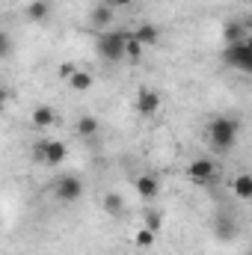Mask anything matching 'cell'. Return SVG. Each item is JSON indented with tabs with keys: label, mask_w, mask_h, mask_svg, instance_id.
Wrapping results in <instances>:
<instances>
[{
	"label": "cell",
	"mask_w": 252,
	"mask_h": 255,
	"mask_svg": "<svg viewBox=\"0 0 252 255\" xmlns=\"http://www.w3.org/2000/svg\"><path fill=\"white\" fill-rule=\"evenodd\" d=\"M208 145L214 148V151H229L235 142H238V133H241V125L235 122V119H229V116H214L211 122H208Z\"/></svg>",
	"instance_id": "obj_1"
},
{
	"label": "cell",
	"mask_w": 252,
	"mask_h": 255,
	"mask_svg": "<svg viewBox=\"0 0 252 255\" xmlns=\"http://www.w3.org/2000/svg\"><path fill=\"white\" fill-rule=\"evenodd\" d=\"M127 39H130V30H110V33H101L98 42H95L98 57L107 60V63H119V60H125Z\"/></svg>",
	"instance_id": "obj_2"
},
{
	"label": "cell",
	"mask_w": 252,
	"mask_h": 255,
	"mask_svg": "<svg viewBox=\"0 0 252 255\" xmlns=\"http://www.w3.org/2000/svg\"><path fill=\"white\" fill-rule=\"evenodd\" d=\"M223 63L232 65V68H238V71L252 74V33L247 36V39L235 42V45H226V51H223Z\"/></svg>",
	"instance_id": "obj_3"
},
{
	"label": "cell",
	"mask_w": 252,
	"mask_h": 255,
	"mask_svg": "<svg viewBox=\"0 0 252 255\" xmlns=\"http://www.w3.org/2000/svg\"><path fill=\"white\" fill-rule=\"evenodd\" d=\"M33 154L45 166H60L65 157H68V145H65L63 139H42V142L33 145Z\"/></svg>",
	"instance_id": "obj_4"
},
{
	"label": "cell",
	"mask_w": 252,
	"mask_h": 255,
	"mask_svg": "<svg viewBox=\"0 0 252 255\" xmlns=\"http://www.w3.org/2000/svg\"><path fill=\"white\" fill-rule=\"evenodd\" d=\"M217 175H220V169H217V163L211 157H196V160L187 163V178L193 184H202V187L205 184H214Z\"/></svg>",
	"instance_id": "obj_5"
},
{
	"label": "cell",
	"mask_w": 252,
	"mask_h": 255,
	"mask_svg": "<svg viewBox=\"0 0 252 255\" xmlns=\"http://www.w3.org/2000/svg\"><path fill=\"white\" fill-rule=\"evenodd\" d=\"M54 196L60 202H77L83 196V178L80 175H60L54 184Z\"/></svg>",
	"instance_id": "obj_6"
},
{
	"label": "cell",
	"mask_w": 252,
	"mask_h": 255,
	"mask_svg": "<svg viewBox=\"0 0 252 255\" xmlns=\"http://www.w3.org/2000/svg\"><path fill=\"white\" fill-rule=\"evenodd\" d=\"M160 104H163V101H160V92L142 86V89L136 92V104H133V107H136L139 116H154V113L160 110Z\"/></svg>",
	"instance_id": "obj_7"
},
{
	"label": "cell",
	"mask_w": 252,
	"mask_h": 255,
	"mask_svg": "<svg viewBox=\"0 0 252 255\" xmlns=\"http://www.w3.org/2000/svg\"><path fill=\"white\" fill-rule=\"evenodd\" d=\"M30 122H33V128H39V130L54 128V122H57V110H54L51 104H36L33 113H30Z\"/></svg>",
	"instance_id": "obj_8"
},
{
	"label": "cell",
	"mask_w": 252,
	"mask_h": 255,
	"mask_svg": "<svg viewBox=\"0 0 252 255\" xmlns=\"http://www.w3.org/2000/svg\"><path fill=\"white\" fill-rule=\"evenodd\" d=\"M51 12H54V3L51 0H30L27 6H24V15L30 18V21H48L51 18Z\"/></svg>",
	"instance_id": "obj_9"
},
{
	"label": "cell",
	"mask_w": 252,
	"mask_h": 255,
	"mask_svg": "<svg viewBox=\"0 0 252 255\" xmlns=\"http://www.w3.org/2000/svg\"><path fill=\"white\" fill-rule=\"evenodd\" d=\"M133 187H136V193H139V199H154V196L160 193V181H157V175H148V172H145V175L136 178Z\"/></svg>",
	"instance_id": "obj_10"
},
{
	"label": "cell",
	"mask_w": 252,
	"mask_h": 255,
	"mask_svg": "<svg viewBox=\"0 0 252 255\" xmlns=\"http://www.w3.org/2000/svg\"><path fill=\"white\" fill-rule=\"evenodd\" d=\"M214 238H220V241H235V238H238V223H232L229 217H217V220H214Z\"/></svg>",
	"instance_id": "obj_11"
},
{
	"label": "cell",
	"mask_w": 252,
	"mask_h": 255,
	"mask_svg": "<svg viewBox=\"0 0 252 255\" xmlns=\"http://www.w3.org/2000/svg\"><path fill=\"white\" fill-rule=\"evenodd\" d=\"M65 83H68V86H71L74 92H89V89L95 86V77H92L89 71H83V68H77V71H74V74H71V77H68Z\"/></svg>",
	"instance_id": "obj_12"
},
{
	"label": "cell",
	"mask_w": 252,
	"mask_h": 255,
	"mask_svg": "<svg viewBox=\"0 0 252 255\" xmlns=\"http://www.w3.org/2000/svg\"><path fill=\"white\" fill-rule=\"evenodd\" d=\"M232 193H235L238 199H250L252 202V172H241V175H235V181H232Z\"/></svg>",
	"instance_id": "obj_13"
},
{
	"label": "cell",
	"mask_w": 252,
	"mask_h": 255,
	"mask_svg": "<svg viewBox=\"0 0 252 255\" xmlns=\"http://www.w3.org/2000/svg\"><path fill=\"white\" fill-rule=\"evenodd\" d=\"M98 119L92 116V113H86V116H80L77 119V125H74V130H77V136H83V139H92L95 133H98Z\"/></svg>",
	"instance_id": "obj_14"
},
{
	"label": "cell",
	"mask_w": 252,
	"mask_h": 255,
	"mask_svg": "<svg viewBox=\"0 0 252 255\" xmlns=\"http://www.w3.org/2000/svg\"><path fill=\"white\" fill-rule=\"evenodd\" d=\"M89 21H92V27H98V30H101V27H110V24H113V6H107V3H104V6H95L92 15H89Z\"/></svg>",
	"instance_id": "obj_15"
},
{
	"label": "cell",
	"mask_w": 252,
	"mask_h": 255,
	"mask_svg": "<svg viewBox=\"0 0 252 255\" xmlns=\"http://www.w3.org/2000/svg\"><path fill=\"white\" fill-rule=\"evenodd\" d=\"M133 39H139L142 45H154V42L160 39V30H157L154 24H139V27L133 30Z\"/></svg>",
	"instance_id": "obj_16"
},
{
	"label": "cell",
	"mask_w": 252,
	"mask_h": 255,
	"mask_svg": "<svg viewBox=\"0 0 252 255\" xmlns=\"http://www.w3.org/2000/svg\"><path fill=\"white\" fill-rule=\"evenodd\" d=\"M104 211H107L110 217H122V214H125V199H122L119 193H107V196H104Z\"/></svg>",
	"instance_id": "obj_17"
},
{
	"label": "cell",
	"mask_w": 252,
	"mask_h": 255,
	"mask_svg": "<svg viewBox=\"0 0 252 255\" xmlns=\"http://www.w3.org/2000/svg\"><path fill=\"white\" fill-rule=\"evenodd\" d=\"M142 226H145V229H151V232H160V229H163V214H160L157 208L145 211V217H142Z\"/></svg>",
	"instance_id": "obj_18"
},
{
	"label": "cell",
	"mask_w": 252,
	"mask_h": 255,
	"mask_svg": "<svg viewBox=\"0 0 252 255\" xmlns=\"http://www.w3.org/2000/svg\"><path fill=\"white\" fill-rule=\"evenodd\" d=\"M154 238H157V232H151V229H145V226H142V229L133 235V244H136V247H142V250H151V247H154Z\"/></svg>",
	"instance_id": "obj_19"
},
{
	"label": "cell",
	"mask_w": 252,
	"mask_h": 255,
	"mask_svg": "<svg viewBox=\"0 0 252 255\" xmlns=\"http://www.w3.org/2000/svg\"><path fill=\"white\" fill-rule=\"evenodd\" d=\"M142 48H145V45H142L139 39H133V33H130V39H127V48H125V57L136 63V60L142 57Z\"/></svg>",
	"instance_id": "obj_20"
},
{
	"label": "cell",
	"mask_w": 252,
	"mask_h": 255,
	"mask_svg": "<svg viewBox=\"0 0 252 255\" xmlns=\"http://www.w3.org/2000/svg\"><path fill=\"white\" fill-rule=\"evenodd\" d=\"M223 36H226V42H229V45H235V42L247 39V36H244V27H241V24H235V21H232V24H226V33H223Z\"/></svg>",
	"instance_id": "obj_21"
},
{
	"label": "cell",
	"mask_w": 252,
	"mask_h": 255,
	"mask_svg": "<svg viewBox=\"0 0 252 255\" xmlns=\"http://www.w3.org/2000/svg\"><path fill=\"white\" fill-rule=\"evenodd\" d=\"M74 71H77V65H74V63H63V65H60V77H63V80H68Z\"/></svg>",
	"instance_id": "obj_22"
},
{
	"label": "cell",
	"mask_w": 252,
	"mask_h": 255,
	"mask_svg": "<svg viewBox=\"0 0 252 255\" xmlns=\"http://www.w3.org/2000/svg\"><path fill=\"white\" fill-rule=\"evenodd\" d=\"M130 3H133V0H107V6H113V9H125Z\"/></svg>",
	"instance_id": "obj_23"
},
{
	"label": "cell",
	"mask_w": 252,
	"mask_h": 255,
	"mask_svg": "<svg viewBox=\"0 0 252 255\" xmlns=\"http://www.w3.org/2000/svg\"><path fill=\"white\" fill-rule=\"evenodd\" d=\"M250 255H252V253H250Z\"/></svg>",
	"instance_id": "obj_24"
}]
</instances>
